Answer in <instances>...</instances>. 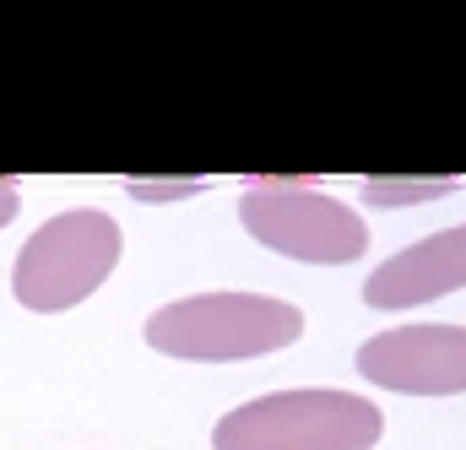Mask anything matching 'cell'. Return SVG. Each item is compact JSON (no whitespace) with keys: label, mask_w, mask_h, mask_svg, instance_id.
<instances>
[{"label":"cell","mask_w":466,"mask_h":450,"mask_svg":"<svg viewBox=\"0 0 466 450\" xmlns=\"http://www.w3.org/2000/svg\"><path fill=\"white\" fill-rule=\"evenodd\" d=\"M16 207H22V190H16L11 179H0V228L16 218Z\"/></svg>","instance_id":"9c48e42d"},{"label":"cell","mask_w":466,"mask_h":450,"mask_svg":"<svg viewBox=\"0 0 466 450\" xmlns=\"http://www.w3.org/2000/svg\"><path fill=\"white\" fill-rule=\"evenodd\" d=\"M358 374L396 396H461L466 326H390L358 347Z\"/></svg>","instance_id":"5b68a950"},{"label":"cell","mask_w":466,"mask_h":450,"mask_svg":"<svg viewBox=\"0 0 466 450\" xmlns=\"http://www.w3.org/2000/svg\"><path fill=\"white\" fill-rule=\"evenodd\" d=\"M304 337V310L271 293H190L147 315V347L185 363L266 358Z\"/></svg>","instance_id":"6da1fadb"},{"label":"cell","mask_w":466,"mask_h":450,"mask_svg":"<svg viewBox=\"0 0 466 450\" xmlns=\"http://www.w3.org/2000/svg\"><path fill=\"white\" fill-rule=\"evenodd\" d=\"M196 190H201L196 179H190V185H136V179H130V196H136V201H174V196H196Z\"/></svg>","instance_id":"ba28073f"},{"label":"cell","mask_w":466,"mask_h":450,"mask_svg":"<svg viewBox=\"0 0 466 450\" xmlns=\"http://www.w3.org/2000/svg\"><path fill=\"white\" fill-rule=\"evenodd\" d=\"M125 233L104 207H71L38 228L11 266V293L33 315H60L93 299L119 266Z\"/></svg>","instance_id":"3957f363"},{"label":"cell","mask_w":466,"mask_h":450,"mask_svg":"<svg viewBox=\"0 0 466 450\" xmlns=\"http://www.w3.org/2000/svg\"><path fill=\"white\" fill-rule=\"evenodd\" d=\"M238 223L255 244L304 266H352L369 250V223L309 179H249L238 196Z\"/></svg>","instance_id":"277c9868"},{"label":"cell","mask_w":466,"mask_h":450,"mask_svg":"<svg viewBox=\"0 0 466 450\" xmlns=\"http://www.w3.org/2000/svg\"><path fill=\"white\" fill-rule=\"evenodd\" d=\"M461 185L456 179H363V201L369 207H412V201H440V196H456Z\"/></svg>","instance_id":"52a82bcc"},{"label":"cell","mask_w":466,"mask_h":450,"mask_svg":"<svg viewBox=\"0 0 466 450\" xmlns=\"http://www.w3.org/2000/svg\"><path fill=\"white\" fill-rule=\"evenodd\" d=\"M456 288H466V223L423 233L418 244L380 261L363 277V304L369 310H418V304H434Z\"/></svg>","instance_id":"8992f818"},{"label":"cell","mask_w":466,"mask_h":450,"mask_svg":"<svg viewBox=\"0 0 466 450\" xmlns=\"http://www.w3.org/2000/svg\"><path fill=\"white\" fill-rule=\"evenodd\" d=\"M385 413L337 385L271 391L233 407L212 429V450H374Z\"/></svg>","instance_id":"7a4b0ae2"}]
</instances>
